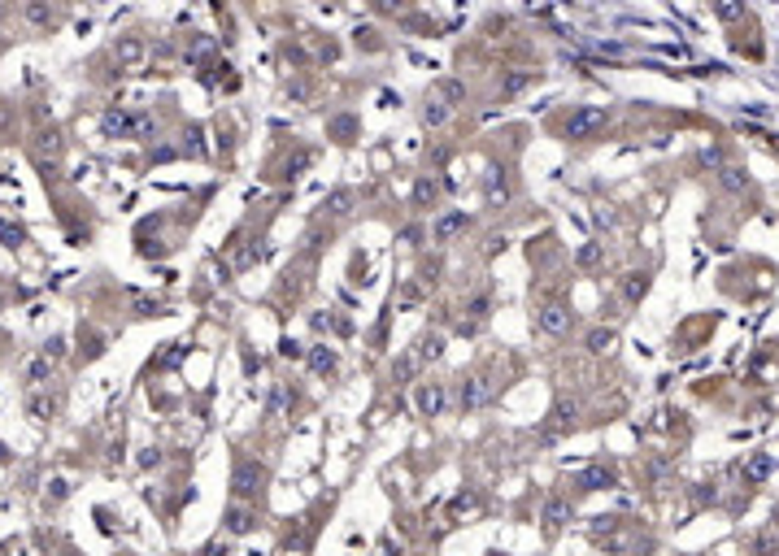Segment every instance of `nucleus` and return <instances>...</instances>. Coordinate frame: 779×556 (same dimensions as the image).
I'll list each match as a JSON object with an SVG mask.
<instances>
[{"label": "nucleus", "mask_w": 779, "mask_h": 556, "mask_svg": "<svg viewBox=\"0 0 779 556\" xmlns=\"http://www.w3.org/2000/svg\"><path fill=\"white\" fill-rule=\"evenodd\" d=\"M601 127H605V109H596V105H579L575 114L566 118V135L570 139H592Z\"/></svg>", "instance_id": "nucleus-1"}, {"label": "nucleus", "mask_w": 779, "mask_h": 556, "mask_svg": "<svg viewBox=\"0 0 779 556\" xmlns=\"http://www.w3.org/2000/svg\"><path fill=\"white\" fill-rule=\"evenodd\" d=\"M22 13H26V22H31V26H39V31L57 22V13H52V5H48V0H26V5H22Z\"/></svg>", "instance_id": "nucleus-6"}, {"label": "nucleus", "mask_w": 779, "mask_h": 556, "mask_svg": "<svg viewBox=\"0 0 779 556\" xmlns=\"http://www.w3.org/2000/svg\"><path fill=\"white\" fill-rule=\"evenodd\" d=\"M427 200H435V183H427V178H422V183L414 187V204H427Z\"/></svg>", "instance_id": "nucleus-21"}, {"label": "nucleus", "mask_w": 779, "mask_h": 556, "mask_svg": "<svg viewBox=\"0 0 779 556\" xmlns=\"http://www.w3.org/2000/svg\"><path fill=\"white\" fill-rule=\"evenodd\" d=\"M114 57H118V65H127V70H131V65H140V61H144V44H140V39H122Z\"/></svg>", "instance_id": "nucleus-11"}, {"label": "nucleus", "mask_w": 779, "mask_h": 556, "mask_svg": "<svg viewBox=\"0 0 779 556\" xmlns=\"http://www.w3.org/2000/svg\"><path fill=\"white\" fill-rule=\"evenodd\" d=\"M309 370L313 374H335V352L331 348H309Z\"/></svg>", "instance_id": "nucleus-12"}, {"label": "nucleus", "mask_w": 779, "mask_h": 556, "mask_svg": "<svg viewBox=\"0 0 779 556\" xmlns=\"http://www.w3.org/2000/svg\"><path fill=\"white\" fill-rule=\"evenodd\" d=\"M527 83H531V74H510V78H505V87H501V92H505V96H514V92H523Z\"/></svg>", "instance_id": "nucleus-20"}, {"label": "nucleus", "mask_w": 779, "mask_h": 556, "mask_svg": "<svg viewBox=\"0 0 779 556\" xmlns=\"http://www.w3.org/2000/svg\"><path fill=\"white\" fill-rule=\"evenodd\" d=\"M349 208H353V191H331V196H326V213L331 217H344Z\"/></svg>", "instance_id": "nucleus-13"}, {"label": "nucleus", "mask_w": 779, "mask_h": 556, "mask_svg": "<svg viewBox=\"0 0 779 556\" xmlns=\"http://www.w3.org/2000/svg\"><path fill=\"white\" fill-rule=\"evenodd\" d=\"M614 348V330H592L588 335V352H610Z\"/></svg>", "instance_id": "nucleus-17"}, {"label": "nucleus", "mask_w": 779, "mask_h": 556, "mask_svg": "<svg viewBox=\"0 0 779 556\" xmlns=\"http://www.w3.org/2000/svg\"><path fill=\"white\" fill-rule=\"evenodd\" d=\"M488 396H492V383L488 378H470L466 387H461V409H479Z\"/></svg>", "instance_id": "nucleus-7"}, {"label": "nucleus", "mask_w": 779, "mask_h": 556, "mask_svg": "<svg viewBox=\"0 0 779 556\" xmlns=\"http://www.w3.org/2000/svg\"><path fill=\"white\" fill-rule=\"evenodd\" d=\"M0 239H5V244H22V231H13V226H0Z\"/></svg>", "instance_id": "nucleus-26"}, {"label": "nucleus", "mask_w": 779, "mask_h": 556, "mask_svg": "<svg viewBox=\"0 0 779 556\" xmlns=\"http://www.w3.org/2000/svg\"><path fill=\"white\" fill-rule=\"evenodd\" d=\"M444 352V339L440 335H422V343H418V361H435Z\"/></svg>", "instance_id": "nucleus-14"}, {"label": "nucleus", "mask_w": 779, "mask_h": 556, "mask_svg": "<svg viewBox=\"0 0 779 556\" xmlns=\"http://www.w3.org/2000/svg\"><path fill=\"white\" fill-rule=\"evenodd\" d=\"M614 478L605 474V469H588V474L579 478V486H583V491H601V486H610Z\"/></svg>", "instance_id": "nucleus-16"}, {"label": "nucleus", "mask_w": 779, "mask_h": 556, "mask_svg": "<svg viewBox=\"0 0 779 556\" xmlns=\"http://www.w3.org/2000/svg\"><path fill=\"white\" fill-rule=\"evenodd\" d=\"M101 127H105V135H144L153 122H148V114H122V109H109V114L101 118Z\"/></svg>", "instance_id": "nucleus-2"}, {"label": "nucleus", "mask_w": 779, "mask_h": 556, "mask_svg": "<svg viewBox=\"0 0 779 556\" xmlns=\"http://www.w3.org/2000/svg\"><path fill=\"white\" fill-rule=\"evenodd\" d=\"M623 291H627V300L645 296V278H636V274H632V278H627V287H623Z\"/></svg>", "instance_id": "nucleus-24"}, {"label": "nucleus", "mask_w": 779, "mask_h": 556, "mask_svg": "<svg viewBox=\"0 0 779 556\" xmlns=\"http://www.w3.org/2000/svg\"><path fill=\"white\" fill-rule=\"evenodd\" d=\"M444 400H448V396H444V387H440V383H422V387H418V396H414V405H418L422 417H435V413L444 409Z\"/></svg>", "instance_id": "nucleus-3"}, {"label": "nucleus", "mask_w": 779, "mask_h": 556, "mask_svg": "<svg viewBox=\"0 0 779 556\" xmlns=\"http://www.w3.org/2000/svg\"><path fill=\"white\" fill-rule=\"evenodd\" d=\"M52 361H57L52 352H39V356H31V361H26V370H22V378H26V383H44L48 374H52Z\"/></svg>", "instance_id": "nucleus-8"}, {"label": "nucleus", "mask_w": 779, "mask_h": 556, "mask_svg": "<svg viewBox=\"0 0 779 556\" xmlns=\"http://www.w3.org/2000/svg\"><path fill=\"white\" fill-rule=\"evenodd\" d=\"M227 526H231V535H249V531H253V513H244V509H231Z\"/></svg>", "instance_id": "nucleus-15"}, {"label": "nucleus", "mask_w": 779, "mask_h": 556, "mask_svg": "<svg viewBox=\"0 0 779 556\" xmlns=\"http://www.w3.org/2000/svg\"><path fill=\"white\" fill-rule=\"evenodd\" d=\"M718 13L723 18H740V5H736V0H718Z\"/></svg>", "instance_id": "nucleus-25"}, {"label": "nucleus", "mask_w": 779, "mask_h": 556, "mask_svg": "<svg viewBox=\"0 0 779 556\" xmlns=\"http://www.w3.org/2000/svg\"><path fill=\"white\" fill-rule=\"evenodd\" d=\"M253 257H257V253H253L249 244H244V248H236V270H249V266H253Z\"/></svg>", "instance_id": "nucleus-22"}, {"label": "nucleus", "mask_w": 779, "mask_h": 556, "mask_svg": "<svg viewBox=\"0 0 779 556\" xmlns=\"http://www.w3.org/2000/svg\"><path fill=\"white\" fill-rule=\"evenodd\" d=\"M257 486H262V469H257V465H240L236 469V491L240 495H257Z\"/></svg>", "instance_id": "nucleus-9"}, {"label": "nucleus", "mask_w": 779, "mask_h": 556, "mask_svg": "<svg viewBox=\"0 0 779 556\" xmlns=\"http://www.w3.org/2000/svg\"><path fill=\"white\" fill-rule=\"evenodd\" d=\"M596 261H601V248H596V244L579 248V266H596Z\"/></svg>", "instance_id": "nucleus-23"}, {"label": "nucleus", "mask_w": 779, "mask_h": 556, "mask_svg": "<svg viewBox=\"0 0 779 556\" xmlns=\"http://www.w3.org/2000/svg\"><path fill=\"white\" fill-rule=\"evenodd\" d=\"M540 330H544V335H566V330H570V313L562 309V304L540 309Z\"/></svg>", "instance_id": "nucleus-5"}, {"label": "nucleus", "mask_w": 779, "mask_h": 556, "mask_svg": "<svg viewBox=\"0 0 779 556\" xmlns=\"http://www.w3.org/2000/svg\"><path fill=\"white\" fill-rule=\"evenodd\" d=\"M57 152H61V135L57 131H48V135H39V157H57Z\"/></svg>", "instance_id": "nucleus-18"}, {"label": "nucleus", "mask_w": 779, "mask_h": 556, "mask_svg": "<svg viewBox=\"0 0 779 556\" xmlns=\"http://www.w3.org/2000/svg\"><path fill=\"white\" fill-rule=\"evenodd\" d=\"M461 231H466V213H444V217H440V222H435V226H431L435 244H453Z\"/></svg>", "instance_id": "nucleus-4"}, {"label": "nucleus", "mask_w": 779, "mask_h": 556, "mask_svg": "<svg viewBox=\"0 0 779 556\" xmlns=\"http://www.w3.org/2000/svg\"><path fill=\"white\" fill-rule=\"evenodd\" d=\"M422 118H427V127H440V122L448 118V105L444 100H431L427 109H422Z\"/></svg>", "instance_id": "nucleus-19"}, {"label": "nucleus", "mask_w": 779, "mask_h": 556, "mask_svg": "<svg viewBox=\"0 0 779 556\" xmlns=\"http://www.w3.org/2000/svg\"><path fill=\"white\" fill-rule=\"evenodd\" d=\"M566 517H570V504H566V500H549V504H544V526H549V531H562Z\"/></svg>", "instance_id": "nucleus-10"}]
</instances>
